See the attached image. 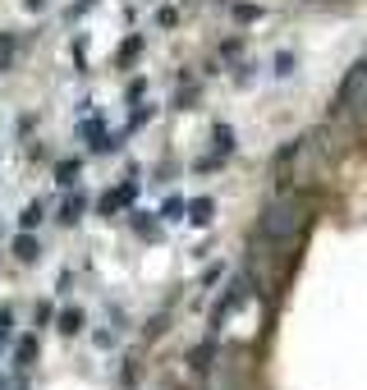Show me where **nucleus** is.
Listing matches in <instances>:
<instances>
[{
	"mask_svg": "<svg viewBox=\"0 0 367 390\" xmlns=\"http://www.w3.org/2000/svg\"><path fill=\"white\" fill-rule=\"evenodd\" d=\"M290 230H294V207H290V202H285V207H271V212H267V234L280 239V234H290Z\"/></svg>",
	"mask_w": 367,
	"mask_h": 390,
	"instance_id": "f257e3e1",
	"label": "nucleus"
},
{
	"mask_svg": "<svg viewBox=\"0 0 367 390\" xmlns=\"http://www.w3.org/2000/svg\"><path fill=\"white\" fill-rule=\"evenodd\" d=\"M14 257L19 262H37V239H14Z\"/></svg>",
	"mask_w": 367,
	"mask_h": 390,
	"instance_id": "f03ea898",
	"label": "nucleus"
}]
</instances>
